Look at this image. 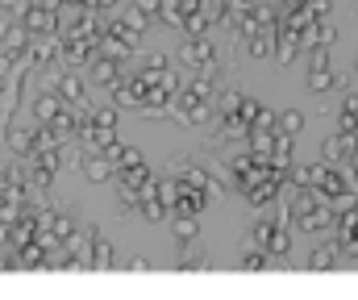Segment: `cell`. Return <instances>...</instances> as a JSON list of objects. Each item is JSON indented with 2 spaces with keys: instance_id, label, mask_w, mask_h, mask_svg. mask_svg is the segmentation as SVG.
Listing matches in <instances>:
<instances>
[{
  "instance_id": "cell-3",
  "label": "cell",
  "mask_w": 358,
  "mask_h": 300,
  "mask_svg": "<svg viewBox=\"0 0 358 300\" xmlns=\"http://www.w3.org/2000/svg\"><path fill=\"white\" fill-rule=\"evenodd\" d=\"M175 184L179 188H196V192H204L209 200H217L221 196V184L204 171V167H196V163H188V167H179V175H175Z\"/></svg>"
},
{
  "instance_id": "cell-15",
  "label": "cell",
  "mask_w": 358,
  "mask_h": 300,
  "mask_svg": "<svg viewBox=\"0 0 358 300\" xmlns=\"http://www.w3.org/2000/svg\"><path fill=\"white\" fill-rule=\"evenodd\" d=\"M300 129H304V113H300V109H283V113H275V134L296 138Z\"/></svg>"
},
{
  "instance_id": "cell-7",
  "label": "cell",
  "mask_w": 358,
  "mask_h": 300,
  "mask_svg": "<svg viewBox=\"0 0 358 300\" xmlns=\"http://www.w3.org/2000/svg\"><path fill=\"white\" fill-rule=\"evenodd\" d=\"M204 209H209V196L196 192V188H179V196H175V213H171V217H200Z\"/></svg>"
},
{
  "instance_id": "cell-9",
  "label": "cell",
  "mask_w": 358,
  "mask_h": 300,
  "mask_svg": "<svg viewBox=\"0 0 358 300\" xmlns=\"http://www.w3.org/2000/svg\"><path fill=\"white\" fill-rule=\"evenodd\" d=\"M55 92H59L63 105H75V100H84V79H79V71H75V67H67V71H63V79L55 84Z\"/></svg>"
},
{
  "instance_id": "cell-10",
  "label": "cell",
  "mask_w": 358,
  "mask_h": 300,
  "mask_svg": "<svg viewBox=\"0 0 358 300\" xmlns=\"http://www.w3.org/2000/svg\"><path fill=\"white\" fill-rule=\"evenodd\" d=\"M79 167H84V175H88L92 184H105V179H113V163H109L105 155H100V150H92V155H88Z\"/></svg>"
},
{
  "instance_id": "cell-20",
  "label": "cell",
  "mask_w": 358,
  "mask_h": 300,
  "mask_svg": "<svg viewBox=\"0 0 358 300\" xmlns=\"http://www.w3.org/2000/svg\"><path fill=\"white\" fill-rule=\"evenodd\" d=\"M309 88H313V92H333V88H337L333 67H329V71H309Z\"/></svg>"
},
{
  "instance_id": "cell-6",
  "label": "cell",
  "mask_w": 358,
  "mask_h": 300,
  "mask_svg": "<svg viewBox=\"0 0 358 300\" xmlns=\"http://www.w3.org/2000/svg\"><path fill=\"white\" fill-rule=\"evenodd\" d=\"M113 175H117L121 192H142V188H150V184H155V171H150V163H138V167H121V171H113Z\"/></svg>"
},
{
  "instance_id": "cell-30",
  "label": "cell",
  "mask_w": 358,
  "mask_h": 300,
  "mask_svg": "<svg viewBox=\"0 0 358 300\" xmlns=\"http://www.w3.org/2000/svg\"><path fill=\"white\" fill-rule=\"evenodd\" d=\"M342 113H354V117H358V92H346V100H342Z\"/></svg>"
},
{
  "instance_id": "cell-8",
  "label": "cell",
  "mask_w": 358,
  "mask_h": 300,
  "mask_svg": "<svg viewBox=\"0 0 358 300\" xmlns=\"http://www.w3.org/2000/svg\"><path fill=\"white\" fill-rule=\"evenodd\" d=\"M263 250H267L271 259H287V255H292V229L275 221V225H271V234H267V246H263Z\"/></svg>"
},
{
  "instance_id": "cell-24",
  "label": "cell",
  "mask_w": 358,
  "mask_h": 300,
  "mask_svg": "<svg viewBox=\"0 0 358 300\" xmlns=\"http://www.w3.org/2000/svg\"><path fill=\"white\" fill-rule=\"evenodd\" d=\"M254 113H259V100H254V96H242V100H238V117L246 121V129H250V121H254Z\"/></svg>"
},
{
  "instance_id": "cell-32",
  "label": "cell",
  "mask_w": 358,
  "mask_h": 300,
  "mask_svg": "<svg viewBox=\"0 0 358 300\" xmlns=\"http://www.w3.org/2000/svg\"><path fill=\"white\" fill-rule=\"evenodd\" d=\"M0 134H5V113H0Z\"/></svg>"
},
{
  "instance_id": "cell-21",
  "label": "cell",
  "mask_w": 358,
  "mask_h": 300,
  "mask_svg": "<svg viewBox=\"0 0 358 300\" xmlns=\"http://www.w3.org/2000/svg\"><path fill=\"white\" fill-rule=\"evenodd\" d=\"M9 146L17 150V155H29L34 150V129H9Z\"/></svg>"
},
{
  "instance_id": "cell-4",
  "label": "cell",
  "mask_w": 358,
  "mask_h": 300,
  "mask_svg": "<svg viewBox=\"0 0 358 300\" xmlns=\"http://www.w3.org/2000/svg\"><path fill=\"white\" fill-rule=\"evenodd\" d=\"M279 192H283V188L275 184V175H271V171H263V179H254L242 196H246V205H250V209H267L271 200H279Z\"/></svg>"
},
{
  "instance_id": "cell-27",
  "label": "cell",
  "mask_w": 358,
  "mask_h": 300,
  "mask_svg": "<svg viewBox=\"0 0 358 300\" xmlns=\"http://www.w3.org/2000/svg\"><path fill=\"white\" fill-rule=\"evenodd\" d=\"M9 38H13V17H9V13H0V46H5Z\"/></svg>"
},
{
  "instance_id": "cell-25",
  "label": "cell",
  "mask_w": 358,
  "mask_h": 300,
  "mask_svg": "<svg viewBox=\"0 0 358 300\" xmlns=\"http://www.w3.org/2000/svg\"><path fill=\"white\" fill-rule=\"evenodd\" d=\"M238 100H242V92H233V88H229V92H221V105H217V109H221V117L238 113Z\"/></svg>"
},
{
  "instance_id": "cell-13",
  "label": "cell",
  "mask_w": 358,
  "mask_h": 300,
  "mask_svg": "<svg viewBox=\"0 0 358 300\" xmlns=\"http://www.w3.org/2000/svg\"><path fill=\"white\" fill-rule=\"evenodd\" d=\"M59 105H63L59 92H38V96H34V121H38V125H46L50 117L59 113Z\"/></svg>"
},
{
  "instance_id": "cell-12",
  "label": "cell",
  "mask_w": 358,
  "mask_h": 300,
  "mask_svg": "<svg viewBox=\"0 0 358 300\" xmlns=\"http://www.w3.org/2000/svg\"><path fill=\"white\" fill-rule=\"evenodd\" d=\"M92 79H96L100 88H113V84L121 79V63H113V59H105V55H96V59H92Z\"/></svg>"
},
{
  "instance_id": "cell-19",
  "label": "cell",
  "mask_w": 358,
  "mask_h": 300,
  "mask_svg": "<svg viewBox=\"0 0 358 300\" xmlns=\"http://www.w3.org/2000/svg\"><path fill=\"white\" fill-rule=\"evenodd\" d=\"M50 234H55V238H59V246H63V238H71V234H75V217L55 213V217H50Z\"/></svg>"
},
{
  "instance_id": "cell-28",
  "label": "cell",
  "mask_w": 358,
  "mask_h": 300,
  "mask_svg": "<svg viewBox=\"0 0 358 300\" xmlns=\"http://www.w3.org/2000/svg\"><path fill=\"white\" fill-rule=\"evenodd\" d=\"M138 13H142V17L150 21V17H155V13H159V0H138Z\"/></svg>"
},
{
  "instance_id": "cell-22",
  "label": "cell",
  "mask_w": 358,
  "mask_h": 300,
  "mask_svg": "<svg viewBox=\"0 0 358 300\" xmlns=\"http://www.w3.org/2000/svg\"><path fill=\"white\" fill-rule=\"evenodd\" d=\"M92 121L100 129H117V105H105V109H92Z\"/></svg>"
},
{
  "instance_id": "cell-16",
  "label": "cell",
  "mask_w": 358,
  "mask_h": 300,
  "mask_svg": "<svg viewBox=\"0 0 358 300\" xmlns=\"http://www.w3.org/2000/svg\"><path fill=\"white\" fill-rule=\"evenodd\" d=\"M171 221H175V242L179 246H192L196 234H200V221L196 217H171Z\"/></svg>"
},
{
  "instance_id": "cell-17",
  "label": "cell",
  "mask_w": 358,
  "mask_h": 300,
  "mask_svg": "<svg viewBox=\"0 0 358 300\" xmlns=\"http://www.w3.org/2000/svg\"><path fill=\"white\" fill-rule=\"evenodd\" d=\"M155 196L167 213H175V196H179V184L175 179H155Z\"/></svg>"
},
{
  "instance_id": "cell-1",
  "label": "cell",
  "mask_w": 358,
  "mask_h": 300,
  "mask_svg": "<svg viewBox=\"0 0 358 300\" xmlns=\"http://www.w3.org/2000/svg\"><path fill=\"white\" fill-rule=\"evenodd\" d=\"M263 171H267V159H254L250 150H242V155L229 159V184H233L238 192H246L254 179H263Z\"/></svg>"
},
{
  "instance_id": "cell-5",
  "label": "cell",
  "mask_w": 358,
  "mask_h": 300,
  "mask_svg": "<svg viewBox=\"0 0 358 300\" xmlns=\"http://www.w3.org/2000/svg\"><path fill=\"white\" fill-rule=\"evenodd\" d=\"M213 59H217V50H213L209 34H196V38L179 50V63H183V67H209Z\"/></svg>"
},
{
  "instance_id": "cell-14",
  "label": "cell",
  "mask_w": 358,
  "mask_h": 300,
  "mask_svg": "<svg viewBox=\"0 0 358 300\" xmlns=\"http://www.w3.org/2000/svg\"><path fill=\"white\" fill-rule=\"evenodd\" d=\"M113 263H117V255H113V242H109L105 234H96V238H92V267L109 271Z\"/></svg>"
},
{
  "instance_id": "cell-18",
  "label": "cell",
  "mask_w": 358,
  "mask_h": 300,
  "mask_svg": "<svg viewBox=\"0 0 358 300\" xmlns=\"http://www.w3.org/2000/svg\"><path fill=\"white\" fill-rule=\"evenodd\" d=\"M242 267L246 271H267L271 267V255H267L263 246H254V250H246V255H242Z\"/></svg>"
},
{
  "instance_id": "cell-2",
  "label": "cell",
  "mask_w": 358,
  "mask_h": 300,
  "mask_svg": "<svg viewBox=\"0 0 358 300\" xmlns=\"http://www.w3.org/2000/svg\"><path fill=\"white\" fill-rule=\"evenodd\" d=\"M21 29L29 38H42V34H55L59 29V9H46V5H29L21 13Z\"/></svg>"
},
{
  "instance_id": "cell-11",
  "label": "cell",
  "mask_w": 358,
  "mask_h": 300,
  "mask_svg": "<svg viewBox=\"0 0 358 300\" xmlns=\"http://www.w3.org/2000/svg\"><path fill=\"white\" fill-rule=\"evenodd\" d=\"M337 263H342L337 246H317V250H309V263H304V267H309V271H333Z\"/></svg>"
},
{
  "instance_id": "cell-23",
  "label": "cell",
  "mask_w": 358,
  "mask_h": 300,
  "mask_svg": "<svg viewBox=\"0 0 358 300\" xmlns=\"http://www.w3.org/2000/svg\"><path fill=\"white\" fill-rule=\"evenodd\" d=\"M138 163H146V155L138 146H121V155H117V167L113 171H121V167H138Z\"/></svg>"
},
{
  "instance_id": "cell-26",
  "label": "cell",
  "mask_w": 358,
  "mask_h": 300,
  "mask_svg": "<svg viewBox=\"0 0 358 300\" xmlns=\"http://www.w3.org/2000/svg\"><path fill=\"white\" fill-rule=\"evenodd\" d=\"M271 225H275V221H259V225H254V234H250V238H254V246H267V234H271Z\"/></svg>"
},
{
  "instance_id": "cell-31",
  "label": "cell",
  "mask_w": 358,
  "mask_h": 300,
  "mask_svg": "<svg viewBox=\"0 0 358 300\" xmlns=\"http://www.w3.org/2000/svg\"><path fill=\"white\" fill-rule=\"evenodd\" d=\"M346 167H350V179H346V184H350V188L358 192V163H346Z\"/></svg>"
},
{
  "instance_id": "cell-29",
  "label": "cell",
  "mask_w": 358,
  "mask_h": 300,
  "mask_svg": "<svg viewBox=\"0 0 358 300\" xmlns=\"http://www.w3.org/2000/svg\"><path fill=\"white\" fill-rule=\"evenodd\" d=\"M163 67H167V55H150L142 71H163Z\"/></svg>"
}]
</instances>
